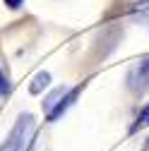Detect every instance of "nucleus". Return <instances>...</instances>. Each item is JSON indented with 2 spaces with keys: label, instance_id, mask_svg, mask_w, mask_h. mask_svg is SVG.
Wrapping results in <instances>:
<instances>
[{
  "label": "nucleus",
  "instance_id": "obj_7",
  "mask_svg": "<svg viewBox=\"0 0 149 151\" xmlns=\"http://www.w3.org/2000/svg\"><path fill=\"white\" fill-rule=\"evenodd\" d=\"M10 91V82H7V77L3 72H0V96H5V93Z\"/></svg>",
  "mask_w": 149,
  "mask_h": 151
},
{
  "label": "nucleus",
  "instance_id": "obj_8",
  "mask_svg": "<svg viewBox=\"0 0 149 151\" xmlns=\"http://www.w3.org/2000/svg\"><path fill=\"white\" fill-rule=\"evenodd\" d=\"M5 5H7L10 10H17V7H22V5H24V0H5Z\"/></svg>",
  "mask_w": 149,
  "mask_h": 151
},
{
  "label": "nucleus",
  "instance_id": "obj_9",
  "mask_svg": "<svg viewBox=\"0 0 149 151\" xmlns=\"http://www.w3.org/2000/svg\"><path fill=\"white\" fill-rule=\"evenodd\" d=\"M142 151H149V137L144 139V144H142Z\"/></svg>",
  "mask_w": 149,
  "mask_h": 151
},
{
  "label": "nucleus",
  "instance_id": "obj_4",
  "mask_svg": "<svg viewBox=\"0 0 149 151\" xmlns=\"http://www.w3.org/2000/svg\"><path fill=\"white\" fill-rule=\"evenodd\" d=\"M48 84H51V74H48V72H39V74H36V77L31 79L29 91H31V93H41Z\"/></svg>",
  "mask_w": 149,
  "mask_h": 151
},
{
  "label": "nucleus",
  "instance_id": "obj_6",
  "mask_svg": "<svg viewBox=\"0 0 149 151\" xmlns=\"http://www.w3.org/2000/svg\"><path fill=\"white\" fill-rule=\"evenodd\" d=\"M149 125V103L140 110V115H137V120L132 122V127H130V132H137V129H142V127H147Z\"/></svg>",
  "mask_w": 149,
  "mask_h": 151
},
{
  "label": "nucleus",
  "instance_id": "obj_5",
  "mask_svg": "<svg viewBox=\"0 0 149 151\" xmlns=\"http://www.w3.org/2000/svg\"><path fill=\"white\" fill-rule=\"evenodd\" d=\"M63 96H65V89H63V86H60V89H55V91L51 93V96L43 101V110H46V113H51L55 106H58V101H60Z\"/></svg>",
  "mask_w": 149,
  "mask_h": 151
},
{
  "label": "nucleus",
  "instance_id": "obj_3",
  "mask_svg": "<svg viewBox=\"0 0 149 151\" xmlns=\"http://www.w3.org/2000/svg\"><path fill=\"white\" fill-rule=\"evenodd\" d=\"M80 91H82V86H74V89H70V91H65V96L58 101V106H55L51 113H46V118H48V122H55V120H58L60 115H63V113L74 103V99H77L80 96Z\"/></svg>",
  "mask_w": 149,
  "mask_h": 151
},
{
  "label": "nucleus",
  "instance_id": "obj_1",
  "mask_svg": "<svg viewBox=\"0 0 149 151\" xmlns=\"http://www.w3.org/2000/svg\"><path fill=\"white\" fill-rule=\"evenodd\" d=\"M36 129V120L34 115H20L14 122V127L10 129V134L5 137V142L0 144V151H27Z\"/></svg>",
  "mask_w": 149,
  "mask_h": 151
},
{
  "label": "nucleus",
  "instance_id": "obj_2",
  "mask_svg": "<svg viewBox=\"0 0 149 151\" xmlns=\"http://www.w3.org/2000/svg\"><path fill=\"white\" fill-rule=\"evenodd\" d=\"M127 86H130V91H135V93H142L149 86V55L144 60H140L132 70L127 72Z\"/></svg>",
  "mask_w": 149,
  "mask_h": 151
}]
</instances>
